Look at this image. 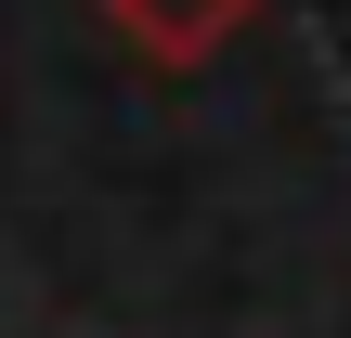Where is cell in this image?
<instances>
[{
    "instance_id": "1",
    "label": "cell",
    "mask_w": 351,
    "mask_h": 338,
    "mask_svg": "<svg viewBox=\"0 0 351 338\" xmlns=\"http://www.w3.org/2000/svg\"><path fill=\"white\" fill-rule=\"evenodd\" d=\"M247 13H261V0H104V26H117L143 65H169V78H182V65H208Z\"/></svg>"
}]
</instances>
